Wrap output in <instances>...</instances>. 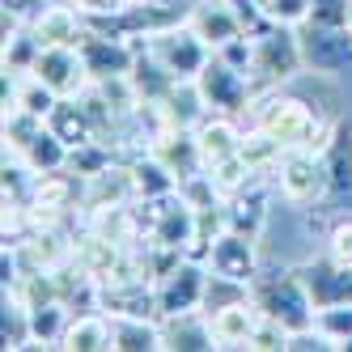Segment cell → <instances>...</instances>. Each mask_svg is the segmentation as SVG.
Masks as SVG:
<instances>
[{
    "label": "cell",
    "instance_id": "cell-27",
    "mask_svg": "<svg viewBox=\"0 0 352 352\" xmlns=\"http://www.w3.org/2000/svg\"><path fill=\"white\" fill-rule=\"evenodd\" d=\"M21 162H26L34 174H38V179H43V174H56V170H68V162H72V148L52 132V128H43L26 148H21V153H17Z\"/></svg>",
    "mask_w": 352,
    "mask_h": 352
},
{
    "label": "cell",
    "instance_id": "cell-13",
    "mask_svg": "<svg viewBox=\"0 0 352 352\" xmlns=\"http://www.w3.org/2000/svg\"><path fill=\"white\" fill-rule=\"evenodd\" d=\"M272 174H255L246 187L230 191L221 199V212H225V230H238V234H250L259 238L263 225H267V208H272Z\"/></svg>",
    "mask_w": 352,
    "mask_h": 352
},
{
    "label": "cell",
    "instance_id": "cell-11",
    "mask_svg": "<svg viewBox=\"0 0 352 352\" xmlns=\"http://www.w3.org/2000/svg\"><path fill=\"white\" fill-rule=\"evenodd\" d=\"M318 153L327 166V208L322 212H344L352 204V119H336V128Z\"/></svg>",
    "mask_w": 352,
    "mask_h": 352
},
{
    "label": "cell",
    "instance_id": "cell-23",
    "mask_svg": "<svg viewBox=\"0 0 352 352\" xmlns=\"http://www.w3.org/2000/svg\"><path fill=\"white\" fill-rule=\"evenodd\" d=\"M47 128H52L68 148H81V144L98 140V123H94V115H89V107L81 98H60L56 111L47 115Z\"/></svg>",
    "mask_w": 352,
    "mask_h": 352
},
{
    "label": "cell",
    "instance_id": "cell-30",
    "mask_svg": "<svg viewBox=\"0 0 352 352\" xmlns=\"http://www.w3.org/2000/svg\"><path fill=\"white\" fill-rule=\"evenodd\" d=\"M314 327L331 340V352H352V301L314 310Z\"/></svg>",
    "mask_w": 352,
    "mask_h": 352
},
{
    "label": "cell",
    "instance_id": "cell-1",
    "mask_svg": "<svg viewBox=\"0 0 352 352\" xmlns=\"http://www.w3.org/2000/svg\"><path fill=\"white\" fill-rule=\"evenodd\" d=\"M250 123L263 128L276 144L285 148H322L327 136L336 128V115H322L318 102H306L301 94H289V89H263L250 107Z\"/></svg>",
    "mask_w": 352,
    "mask_h": 352
},
{
    "label": "cell",
    "instance_id": "cell-9",
    "mask_svg": "<svg viewBox=\"0 0 352 352\" xmlns=\"http://www.w3.org/2000/svg\"><path fill=\"white\" fill-rule=\"evenodd\" d=\"M301 38V60H306V72L314 77H344L352 68V30L348 26H297Z\"/></svg>",
    "mask_w": 352,
    "mask_h": 352
},
{
    "label": "cell",
    "instance_id": "cell-26",
    "mask_svg": "<svg viewBox=\"0 0 352 352\" xmlns=\"http://www.w3.org/2000/svg\"><path fill=\"white\" fill-rule=\"evenodd\" d=\"M68 322H72V306H64L60 297L43 301V306H30V340L38 348H64Z\"/></svg>",
    "mask_w": 352,
    "mask_h": 352
},
{
    "label": "cell",
    "instance_id": "cell-37",
    "mask_svg": "<svg viewBox=\"0 0 352 352\" xmlns=\"http://www.w3.org/2000/svg\"><path fill=\"white\" fill-rule=\"evenodd\" d=\"M348 30H352V9H348Z\"/></svg>",
    "mask_w": 352,
    "mask_h": 352
},
{
    "label": "cell",
    "instance_id": "cell-17",
    "mask_svg": "<svg viewBox=\"0 0 352 352\" xmlns=\"http://www.w3.org/2000/svg\"><path fill=\"white\" fill-rule=\"evenodd\" d=\"M148 153H153L179 187L195 174H204V153H199V140H195V128H162L153 140H148Z\"/></svg>",
    "mask_w": 352,
    "mask_h": 352
},
{
    "label": "cell",
    "instance_id": "cell-3",
    "mask_svg": "<svg viewBox=\"0 0 352 352\" xmlns=\"http://www.w3.org/2000/svg\"><path fill=\"white\" fill-rule=\"evenodd\" d=\"M144 238L153 246H166V250L199 259V208L183 191H170V195L153 199V204H144Z\"/></svg>",
    "mask_w": 352,
    "mask_h": 352
},
{
    "label": "cell",
    "instance_id": "cell-4",
    "mask_svg": "<svg viewBox=\"0 0 352 352\" xmlns=\"http://www.w3.org/2000/svg\"><path fill=\"white\" fill-rule=\"evenodd\" d=\"M255 34V60H250V81L263 89H276L293 81L297 72H306V60H301V38L293 26H276V21H263Z\"/></svg>",
    "mask_w": 352,
    "mask_h": 352
},
{
    "label": "cell",
    "instance_id": "cell-25",
    "mask_svg": "<svg viewBox=\"0 0 352 352\" xmlns=\"http://www.w3.org/2000/svg\"><path fill=\"white\" fill-rule=\"evenodd\" d=\"M68 352H111V318L102 310H81L72 314L68 336H64Z\"/></svg>",
    "mask_w": 352,
    "mask_h": 352
},
{
    "label": "cell",
    "instance_id": "cell-36",
    "mask_svg": "<svg viewBox=\"0 0 352 352\" xmlns=\"http://www.w3.org/2000/svg\"><path fill=\"white\" fill-rule=\"evenodd\" d=\"M85 17H102V13H115V9H123V0H72Z\"/></svg>",
    "mask_w": 352,
    "mask_h": 352
},
{
    "label": "cell",
    "instance_id": "cell-10",
    "mask_svg": "<svg viewBox=\"0 0 352 352\" xmlns=\"http://www.w3.org/2000/svg\"><path fill=\"white\" fill-rule=\"evenodd\" d=\"M204 263H208L212 276H225V280L250 285V280H255V272L263 267V259H259V238L238 234V230H221V234L208 242Z\"/></svg>",
    "mask_w": 352,
    "mask_h": 352
},
{
    "label": "cell",
    "instance_id": "cell-18",
    "mask_svg": "<svg viewBox=\"0 0 352 352\" xmlns=\"http://www.w3.org/2000/svg\"><path fill=\"white\" fill-rule=\"evenodd\" d=\"M208 322H212V340L217 348H250V336H255V327H259V306H255V297H238L230 301V306H217V310H204Z\"/></svg>",
    "mask_w": 352,
    "mask_h": 352
},
{
    "label": "cell",
    "instance_id": "cell-19",
    "mask_svg": "<svg viewBox=\"0 0 352 352\" xmlns=\"http://www.w3.org/2000/svg\"><path fill=\"white\" fill-rule=\"evenodd\" d=\"M30 30L38 34L43 47H77L89 30V17L72 5V0H52V5L30 21Z\"/></svg>",
    "mask_w": 352,
    "mask_h": 352
},
{
    "label": "cell",
    "instance_id": "cell-14",
    "mask_svg": "<svg viewBox=\"0 0 352 352\" xmlns=\"http://www.w3.org/2000/svg\"><path fill=\"white\" fill-rule=\"evenodd\" d=\"M187 26L204 38L212 52H221L230 38L250 30V21H246L238 0H191L187 5Z\"/></svg>",
    "mask_w": 352,
    "mask_h": 352
},
{
    "label": "cell",
    "instance_id": "cell-33",
    "mask_svg": "<svg viewBox=\"0 0 352 352\" xmlns=\"http://www.w3.org/2000/svg\"><path fill=\"white\" fill-rule=\"evenodd\" d=\"M289 327H280L276 318H259L255 336H250V352H289Z\"/></svg>",
    "mask_w": 352,
    "mask_h": 352
},
{
    "label": "cell",
    "instance_id": "cell-31",
    "mask_svg": "<svg viewBox=\"0 0 352 352\" xmlns=\"http://www.w3.org/2000/svg\"><path fill=\"white\" fill-rule=\"evenodd\" d=\"M327 255H336L340 263H352V212H331L327 225Z\"/></svg>",
    "mask_w": 352,
    "mask_h": 352
},
{
    "label": "cell",
    "instance_id": "cell-5",
    "mask_svg": "<svg viewBox=\"0 0 352 352\" xmlns=\"http://www.w3.org/2000/svg\"><path fill=\"white\" fill-rule=\"evenodd\" d=\"M276 195L293 208H327V166L318 148H289L272 174Z\"/></svg>",
    "mask_w": 352,
    "mask_h": 352
},
{
    "label": "cell",
    "instance_id": "cell-20",
    "mask_svg": "<svg viewBox=\"0 0 352 352\" xmlns=\"http://www.w3.org/2000/svg\"><path fill=\"white\" fill-rule=\"evenodd\" d=\"M242 136H246V128L238 123V115H212L208 111L195 123V140H199V153H204V170L225 162V157H234V153H242Z\"/></svg>",
    "mask_w": 352,
    "mask_h": 352
},
{
    "label": "cell",
    "instance_id": "cell-24",
    "mask_svg": "<svg viewBox=\"0 0 352 352\" xmlns=\"http://www.w3.org/2000/svg\"><path fill=\"white\" fill-rule=\"evenodd\" d=\"M128 170H132V187H136V199H144V204H153V199L179 191V179L148 153V148H140V153L128 157Z\"/></svg>",
    "mask_w": 352,
    "mask_h": 352
},
{
    "label": "cell",
    "instance_id": "cell-28",
    "mask_svg": "<svg viewBox=\"0 0 352 352\" xmlns=\"http://www.w3.org/2000/svg\"><path fill=\"white\" fill-rule=\"evenodd\" d=\"M30 306L17 301L13 293H5V306H0V348L17 352V348H30Z\"/></svg>",
    "mask_w": 352,
    "mask_h": 352
},
{
    "label": "cell",
    "instance_id": "cell-12",
    "mask_svg": "<svg viewBox=\"0 0 352 352\" xmlns=\"http://www.w3.org/2000/svg\"><path fill=\"white\" fill-rule=\"evenodd\" d=\"M81 56H85V68L94 81H111V77H128V72L136 68V56H140V43L132 38H119V34H107L89 26L85 38L77 43Z\"/></svg>",
    "mask_w": 352,
    "mask_h": 352
},
{
    "label": "cell",
    "instance_id": "cell-8",
    "mask_svg": "<svg viewBox=\"0 0 352 352\" xmlns=\"http://www.w3.org/2000/svg\"><path fill=\"white\" fill-rule=\"evenodd\" d=\"M157 293V318L166 314H187V310H204V293H208V263L183 255L170 272H162L153 280Z\"/></svg>",
    "mask_w": 352,
    "mask_h": 352
},
{
    "label": "cell",
    "instance_id": "cell-2",
    "mask_svg": "<svg viewBox=\"0 0 352 352\" xmlns=\"http://www.w3.org/2000/svg\"><path fill=\"white\" fill-rule=\"evenodd\" d=\"M250 297L263 318H276L289 331H306L314 327V301H310V289L301 280V272L289 267V263H263L250 280Z\"/></svg>",
    "mask_w": 352,
    "mask_h": 352
},
{
    "label": "cell",
    "instance_id": "cell-15",
    "mask_svg": "<svg viewBox=\"0 0 352 352\" xmlns=\"http://www.w3.org/2000/svg\"><path fill=\"white\" fill-rule=\"evenodd\" d=\"M30 72H34L43 85H52L60 98H81V94L94 85L81 47H43Z\"/></svg>",
    "mask_w": 352,
    "mask_h": 352
},
{
    "label": "cell",
    "instance_id": "cell-21",
    "mask_svg": "<svg viewBox=\"0 0 352 352\" xmlns=\"http://www.w3.org/2000/svg\"><path fill=\"white\" fill-rule=\"evenodd\" d=\"M208 348H217V340H212V322L204 310L162 318V352H208Z\"/></svg>",
    "mask_w": 352,
    "mask_h": 352
},
{
    "label": "cell",
    "instance_id": "cell-35",
    "mask_svg": "<svg viewBox=\"0 0 352 352\" xmlns=\"http://www.w3.org/2000/svg\"><path fill=\"white\" fill-rule=\"evenodd\" d=\"M52 0H0V13L13 17V21H34Z\"/></svg>",
    "mask_w": 352,
    "mask_h": 352
},
{
    "label": "cell",
    "instance_id": "cell-16",
    "mask_svg": "<svg viewBox=\"0 0 352 352\" xmlns=\"http://www.w3.org/2000/svg\"><path fill=\"white\" fill-rule=\"evenodd\" d=\"M297 272H301V280H306V289H310L314 310L352 301V263H340L336 255H327V250H322V255L297 263Z\"/></svg>",
    "mask_w": 352,
    "mask_h": 352
},
{
    "label": "cell",
    "instance_id": "cell-7",
    "mask_svg": "<svg viewBox=\"0 0 352 352\" xmlns=\"http://www.w3.org/2000/svg\"><path fill=\"white\" fill-rule=\"evenodd\" d=\"M195 89L199 98H204V107L212 115H250V107H255V98H259V85L246 77V72H238L234 64H225L217 52L212 60L204 64V72L195 77Z\"/></svg>",
    "mask_w": 352,
    "mask_h": 352
},
{
    "label": "cell",
    "instance_id": "cell-22",
    "mask_svg": "<svg viewBox=\"0 0 352 352\" xmlns=\"http://www.w3.org/2000/svg\"><path fill=\"white\" fill-rule=\"evenodd\" d=\"M107 318H111V352H162V318L148 314H107Z\"/></svg>",
    "mask_w": 352,
    "mask_h": 352
},
{
    "label": "cell",
    "instance_id": "cell-34",
    "mask_svg": "<svg viewBox=\"0 0 352 352\" xmlns=\"http://www.w3.org/2000/svg\"><path fill=\"white\" fill-rule=\"evenodd\" d=\"M348 9H352V0H314L310 21L314 26H348Z\"/></svg>",
    "mask_w": 352,
    "mask_h": 352
},
{
    "label": "cell",
    "instance_id": "cell-29",
    "mask_svg": "<svg viewBox=\"0 0 352 352\" xmlns=\"http://www.w3.org/2000/svg\"><path fill=\"white\" fill-rule=\"evenodd\" d=\"M242 157L250 162V170H255V174H276V166H280V157H285V148L276 144L263 128L246 123V136H242Z\"/></svg>",
    "mask_w": 352,
    "mask_h": 352
},
{
    "label": "cell",
    "instance_id": "cell-32",
    "mask_svg": "<svg viewBox=\"0 0 352 352\" xmlns=\"http://www.w3.org/2000/svg\"><path fill=\"white\" fill-rule=\"evenodd\" d=\"M310 9H314V0H267L263 5V17L276 21V26H306L310 21Z\"/></svg>",
    "mask_w": 352,
    "mask_h": 352
},
{
    "label": "cell",
    "instance_id": "cell-6",
    "mask_svg": "<svg viewBox=\"0 0 352 352\" xmlns=\"http://www.w3.org/2000/svg\"><path fill=\"white\" fill-rule=\"evenodd\" d=\"M144 52L153 56L174 81H195L199 72H204V64L212 60V47L199 38L187 21H174V26L148 34L144 38Z\"/></svg>",
    "mask_w": 352,
    "mask_h": 352
}]
</instances>
